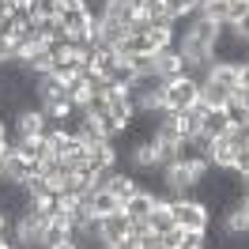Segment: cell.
<instances>
[{"label":"cell","instance_id":"obj_13","mask_svg":"<svg viewBox=\"0 0 249 249\" xmlns=\"http://www.w3.org/2000/svg\"><path fill=\"white\" fill-rule=\"evenodd\" d=\"M106 189L113 193V196H121V204H124L128 196H132V193H140V181H136V178H132L128 170H117V174H113V181H109Z\"/></svg>","mask_w":249,"mask_h":249},{"label":"cell","instance_id":"obj_8","mask_svg":"<svg viewBox=\"0 0 249 249\" xmlns=\"http://www.w3.org/2000/svg\"><path fill=\"white\" fill-rule=\"evenodd\" d=\"M106 102H109V113H113L117 121H132V117H136V102H132L128 87H109Z\"/></svg>","mask_w":249,"mask_h":249},{"label":"cell","instance_id":"obj_17","mask_svg":"<svg viewBox=\"0 0 249 249\" xmlns=\"http://www.w3.org/2000/svg\"><path fill=\"white\" fill-rule=\"evenodd\" d=\"M64 94V79H57L53 72H46V76H38V98L46 102V98H61Z\"/></svg>","mask_w":249,"mask_h":249},{"label":"cell","instance_id":"obj_14","mask_svg":"<svg viewBox=\"0 0 249 249\" xmlns=\"http://www.w3.org/2000/svg\"><path fill=\"white\" fill-rule=\"evenodd\" d=\"M227 98H231V91L215 87L212 79H204V83H200V102H204L208 109H223V106H227Z\"/></svg>","mask_w":249,"mask_h":249},{"label":"cell","instance_id":"obj_19","mask_svg":"<svg viewBox=\"0 0 249 249\" xmlns=\"http://www.w3.org/2000/svg\"><path fill=\"white\" fill-rule=\"evenodd\" d=\"M124 61L136 68V76H147V72H155V53H132V57H124Z\"/></svg>","mask_w":249,"mask_h":249},{"label":"cell","instance_id":"obj_4","mask_svg":"<svg viewBox=\"0 0 249 249\" xmlns=\"http://www.w3.org/2000/svg\"><path fill=\"white\" fill-rule=\"evenodd\" d=\"M49 132V121L42 109H23L16 113V140H31V136H46Z\"/></svg>","mask_w":249,"mask_h":249},{"label":"cell","instance_id":"obj_6","mask_svg":"<svg viewBox=\"0 0 249 249\" xmlns=\"http://www.w3.org/2000/svg\"><path fill=\"white\" fill-rule=\"evenodd\" d=\"M238 151H242V143L234 140V132H227V136H219V140L212 143V155H208V162H212V166H223V170H234V159H238Z\"/></svg>","mask_w":249,"mask_h":249},{"label":"cell","instance_id":"obj_12","mask_svg":"<svg viewBox=\"0 0 249 249\" xmlns=\"http://www.w3.org/2000/svg\"><path fill=\"white\" fill-rule=\"evenodd\" d=\"M223 113H227V121H231V128H238V124L249 121V98H242V94L234 91L231 98H227V106H223Z\"/></svg>","mask_w":249,"mask_h":249},{"label":"cell","instance_id":"obj_20","mask_svg":"<svg viewBox=\"0 0 249 249\" xmlns=\"http://www.w3.org/2000/svg\"><path fill=\"white\" fill-rule=\"evenodd\" d=\"M178 249H208V231H185Z\"/></svg>","mask_w":249,"mask_h":249},{"label":"cell","instance_id":"obj_22","mask_svg":"<svg viewBox=\"0 0 249 249\" xmlns=\"http://www.w3.org/2000/svg\"><path fill=\"white\" fill-rule=\"evenodd\" d=\"M234 170L242 174V178H249V147H242V151H238V159H234Z\"/></svg>","mask_w":249,"mask_h":249},{"label":"cell","instance_id":"obj_11","mask_svg":"<svg viewBox=\"0 0 249 249\" xmlns=\"http://www.w3.org/2000/svg\"><path fill=\"white\" fill-rule=\"evenodd\" d=\"M200 132H204V136H212V140L227 136V132H231L227 113H223V109H208V113H204V121H200Z\"/></svg>","mask_w":249,"mask_h":249},{"label":"cell","instance_id":"obj_21","mask_svg":"<svg viewBox=\"0 0 249 249\" xmlns=\"http://www.w3.org/2000/svg\"><path fill=\"white\" fill-rule=\"evenodd\" d=\"M246 16H249V0H231V23H238Z\"/></svg>","mask_w":249,"mask_h":249},{"label":"cell","instance_id":"obj_16","mask_svg":"<svg viewBox=\"0 0 249 249\" xmlns=\"http://www.w3.org/2000/svg\"><path fill=\"white\" fill-rule=\"evenodd\" d=\"M200 16H208L212 23H231V0H204L200 4Z\"/></svg>","mask_w":249,"mask_h":249},{"label":"cell","instance_id":"obj_28","mask_svg":"<svg viewBox=\"0 0 249 249\" xmlns=\"http://www.w3.org/2000/svg\"><path fill=\"white\" fill-rule=\"evenodd\" d=\"M246 212H249V200H246Z\"/></svg>","mask_w":249,"mask_h":249},{"label":"cell","instance_id":"obj_26","mask_svg":"<svg viewBox=\"0 0 249 249\" xmlns=\"http://www.w3.org/2000/svg\"><path fill=\"white\" fill-rule=\"evenodd\" d=\"M242 91H249V61H242Z\"/></svg>","mask_w":249,"mask_h":249},{"label":"cell","instance_id":"obj_7","mask_svg":"<svg viewBox=\"0 0 249 249\" xmlns=\"http://www.w3.org/2000/svg\"><path fill=\"white\" fill-rule=\"evenodd\" d=\"M132 234V219L124 212H113V215H102V246H117L121 238Z\"/></svg>","mask_w":249,"mask_h":249},{"label":"cell","instance_id":"obj_15","mask_svg":"<svg viewBox=\"0 0 249 249\" xmlns=\"http://www.w3.org/2000/svg\"><path fill=\"white\" fill-rule=\"evenodd\" d=\"M87 94H91V83H87V76L79 72V76H72V79H64V98H72L76 106H83L87 102Z\"/></svg>","mask_w":249,"mask_h":249},{"label":"cell","instance_id":"obj_24","mask_svg":"<svg viewBox=\"0 0 249 249\" xmlns=\"http://www.w3.org/2000/svg\"><path fill=\"white\" fill-rule=\"evenodd\" d=\"M234 31H238V38H242V42H249V16L238 19V23H234Z\"/></svg>","mask_w":249,"mask_h":249},{"label":"cell","instance_id":"obj_25","mask_svg":"<svg viewBox=\"0 0 249 249\" xmlns=\"http://www.w3.org/2000/svg\"><path fill=\"white\" fill-rule=\"evenodd\" d=\"M53 4H57V8H61V12H68V8H79V4H83V0H53Z\"/></svg>","mask_w":249,"mask_h":249},{"label":"cell","instance_id":"obj_3","mask_svg":"<svg viewBox=\"0 0 249 249\" xmlns=\"http://www.w3.org/2000/svg\"><path fill=\"white\" fill-rule=\"evenodd\" d=\"M34 174H42V162H34V159L19 155L16 147H8V155H4V178H12V181H31Z\"/></svg>","mask_w":249,"mask_h":249},{"label":"cell","instance_id":"obj_5","mask_svg":"<svg viewBox=\"0 0 249 249\" xmlns=\"http://www.w3.org/2000/svg\"><path fill=\"white\" fill-rule=\"evenodd\" d=\"M208 79L215 83V87H223V91H238L242 87V64H227V61H212V68H208Z\"/></svg>","mask_w":249,"mask_h":249},{"label":"cell","instance_id":"obj_1","mask_svg":"<svg viewBox=\"0 0 249 249\" xmlns=\"http://www.w3.org/2000/svg\"><path fill=\"white\" fill-rule=\"evenodd\" d=\"M200 102V79L193 76H178L170 79L166 87H162V106L174 109V113H181V109H193Z\"/></svg>","mask_w":249,"mask_h":249},{"label":"cell","instance_id":"obj_18","mask_svg":"<svg viewBox=\"0 0 249 249\" xmlns=\"http://www.w3.org/2000/svg\"><path fill=\"white\" fill-rule=\"evenodd\" d=\"M106 79L113 83V87H132V83H136V68H132L128 61H121V64H117V68H113Z\"/></svg>","mask_w":249,"mask_h":249},{"label":"cell","instance_id":"obj_9","mask_svg":"<svg viewBox=\"0 0 249 249\" xmlns=\"http://www.w3.org/2000/svg\"><path fill=\"white\" fill-rule=\"evenodd\" d=\"M155 193H147V189H140V193H132V196H128V200L121 204V212L128 219H132V223H140V219H147L151 215V208H155Z\"/></svg>","mask_w":249,"mask_h":249},{"label":"cell","instance_id":"obj_2","mask_svg":"<svg viewBox=\"0 0 249 249\" xmlns=\"http://www.w3.org/2000/svg\"><path fill=\"white\" fill-rule=\"evenodd\" d=\"M170 212H174V223H178L181 231H212V212H208V204L196 200V196L170 200Z\"/></svg>","mask_w":249,"mask_h":249},{"label":"cell","instance_id":"obj_27","mask_svg":"<svg viewBox=\"0 0 249 249\" xmlns=\"http://www.w3.org/2000/svg\"><path fill=\"white\" fill-rule=\"evenodd\" d=\"M49 249H76V242L68 238V242H61V246H49Z\"/></svg>","mask_w":249,"mask_h":249},{"label":"cell","instance_id":"obj_23","mask_svg":"<svg viewBox=\"0 0 249 249\" xmlns=\"http://www.w3.org/2000/svg\"><path fill=\"white\" fill-rule=\"evenodd\" d=\"M106 249H140V238H132V234H128V238H121L117 246H106Z\"/></svg>","mask_w":249,"mask_h":249},{"label":"cell","instance_id":"obj_10","mask_svg":"<svg viewBox=\"0 0 249 249\" xmlns=\"http://www.w3.org/2000/svg\"><path fill=\"white\" fill-rule=\"evenodd\" d=\"M147 227L155 234H166L170 227H178V223H174V212H170V200H155L151 215H147Z\"/></svg>","mask_w":249,"mask_h":249}]
</instances>
